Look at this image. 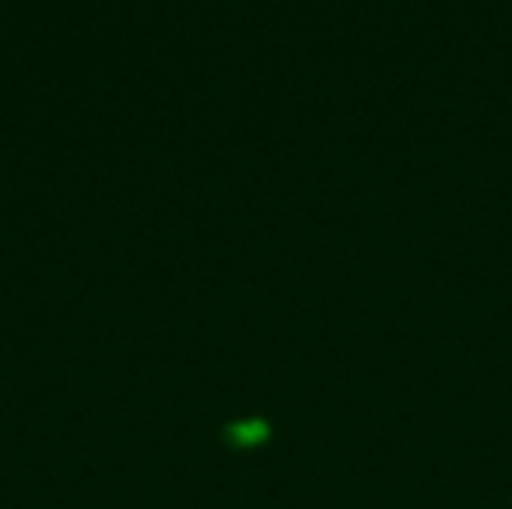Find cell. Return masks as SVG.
<instances>
[{
	"instance_id": "6da1fadb",
	"label": "cell",
	"mask_w": 512,
	"mask_h": 509,
	"mask_svg": "<svg viewBox=\"0 0 512 509\" xmlns=\"http://www.w3.org/2000/svg\"><path fill=\"white\" fill-rule=\"evenodd\" d=\"M267 438H270V426H267L264 420H240V423H231V426L225 429V441H228L231 447H240V450L258 447V444H264Z\"/></svg>"
}]
</instances>
